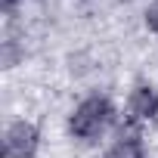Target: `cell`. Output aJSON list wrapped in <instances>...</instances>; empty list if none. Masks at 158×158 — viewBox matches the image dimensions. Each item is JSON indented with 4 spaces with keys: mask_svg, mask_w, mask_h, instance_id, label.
<instances>
[{
    "mask_svg": "<svg viewBox=\"0 0 158 158\" xmlns=\"http://www.w3.org/2000/svg\"><path fill=\"white\" fill-rule=\"evenodd\" d=\"M10 3H13V0H6V6H10Z\"/></svg>",
    "mask_w": 158,
    "mask_h": 158,
    "instance_id": "8992f818",
    "label": "cell"
},
{
    "mask_svg": "<svg viewBox=\"0 0 158 158\" xmlns=\"http://www.w3.org/2000/svg\"><path fill=\"white\" fill-rule=\"evenodd\" d=\"M112 121H115V106L106 96H87L84 102L74 106V112L68 118V130L74 139L93 143L112 127Z\"/></svg>",
    "mask_w": 158,
    "mask_h": 158,
    "instance_id": "6da1fadb",
    "label": "cell"
},
{
    "mask_svg": "<svg viewBox=\"0 0 158 158\" xmlns=\"http://www.w3.org/2000/svg\"><path fill=\"white\" fill-rule=\"evenodd\" d=\"M146 25H149V31L158 34V0H152V3L146 6Z\"/></svg>",
    "mask_w": 158,
    "mask_h": 158,
    "instance_id": "5b68a950",
    "label": "cell"
},
{
    "mask_svg": "<svg viewBox=\"0 0 158 158\" xmlns=\"http://www.w3.org/2000/svg\"><path fill=\"white\" fill-rule=\"evenodd\" d=\"M146 152H143V143H139V136L136 133H130V136H118L112 146H109V152L102 155V158H143Z\"/></svg>",
    "mask_w": 158,
    "mask_h": 158,
    "instance_id": "277c9868",
    "label": "cell"
},
{
    "mask_svg": "<svg viewBox=\"0 0 158 158\" xmlns=\"http://www.w3.org/2000/svg\"><path fill=\"white\" fill-rule=\"evenodd\" d=\"M40 146V133L31 121H13L3 130V155L6 158H34Z\"/></svg>",
    "mask_w": 158,
    "mask_h": 158,
    "instance_id": "7a4b0ae2",
    "label": "cell"
},
{
    "mask_svg": "<svg viewBox=\"0 0 158 158\" xmlns=\"http://www.w3.org/2000/svg\"><path fill=\"white\" fill-rule=\"evenodd\" d=\"M127 115L130 121H149L158 115V90L152 84H139L133 87L130 99H127Z\"/></svg>",
    "mask_w": 158,
    "mask_h": 158,
    "instance_id": "3957f363",
    "label": "cell"
}]
</instances>
